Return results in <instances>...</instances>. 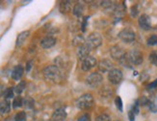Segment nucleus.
Wrapping results in <instances>:
<instances>
[{"instance_id":"c9c22d12","label":"nucleus","mask_w":157,"mask_h":121,"mask_svg":"<svg viewBox=\"0 0 157 121\" xmlns=\"http://www.w3.org/2000/svg\"><path fill=\"white\" fill-rule=\"evenodd\" d=\"M131 109H132V112L135 113V115L138 114V113H139V101H137L136 103H135Z\"/></svg>"},{"instance_id":"473e14b6","label":"nucleus","mask_w":157,"mask_h":121,"mask_svg":"<svg viewBox=\"0 0 157 121\" xmlns=\"http://www.w3.org/2000/svg\"><path fill=\"white\" fill-rule=\"evenodd\" d=\"M14 90L13 88H7L6 91H5V98L6 99H11V98H13L14 97Z\"/></svg>"},{"instance_id":"4468645a","label":"nucleus","mask_w":157,"mask_h":121,"mask_svg":"<svg viewBox=\"0 0 157 121\" xmlns=\"http://www.w3.org/2000/svg\"><path fill=\"white\" fill-rule=\"evenodd\" d=\"M125 14V5L123 4V3H120V4H117L114 13H113L114 17L118 20H122V16Z\"/></svg>"},{"instance_id":"5701e85b","label":"nucleus","mask_w":157,"mask_h":121,"mask_svg":"<svg viewBox=\"0 0 157 121\" xmlns=\"http://www.w3.org/2000/svg\"><path fill=\"white\" fill-rule=\"evenodd\" d=\"M23 106L26 109H33L34 108V106H35V101L33 100V99L31 97H27V98H25L24 100H23Z\"/></svg>"},{"instance_id":"4be33fe9","label":"nucleus","mask_w":157,"mask_h":121,"mask_svg":"<svg viewBox=\"0 0 157 121\" xmlns=\"http://www.w3.org/2000/svg\"><path fill=\"white\" fill-rule=\"evenodd\" d=\"M10 109H11V105L8 101H5L4 103L0 104V112H1L2 114L8 113L10 112Z\"/></svg>"},{"instance_id":"f704fd0d","label":"nucleus","mask_w":157,"mask_h":121,"mask_svg":"<svg viewBox=\"0 0 157 121\" xmlns=\"http://www.w3.org/2000/svg\"><path fill=\"white\" fill-rule=\"evenodd\" d=\"M156 88H157V79L155 80V82L149 83L148 85V90H155Z\"/></svg>"},{"instance_id":"c85d7f7f","label":"nucleus","mask_w":157,"mask_h":121,"mask_svg":"<svg viewBox=\"0 0 157 121\" xmlns=\"http://www.w3.org/2000/svg\"><path fill=\"white\" fill-rule=\"evenodd\" d=\"M149 61H151V63L157 66V52L156 51H152V52L149 54Z\"/></svg>"},{"instance_id":"39448f33","label":"nucleus","mask_w":157,"mask_h":121,"mask_svg":"<svg viewBox=\"0 0 157 121\" xmlns=\"http://www.w3.org/2000/svg\"><path fill=\"white\" fill-rule=\"evenodd\" d=\"M103 80V78L102 76L99 74V73H92L91 75H89L86 79V82L89 86L93 87V88H96V87L99 86L100 83Z\"/></svg>"},{"instance_id":"e433bc0d","label":"nucleus","mask_w":157,"mask_h":121,"mask_svg":"<svg viewBox=\"0 0 157 121\" xmlns=\"http://www.w3.org/2000/svg\"><path fill=\"white\" fill-rule=\"evenodd\" d=\"M88 19H89V17H84V20H83V23H82V24H81V29H82L83 32L86 30L87 21H88Z\"/></svg>"},{"instance_id":"2f4dec72","label":"nucleus","mask_w":157,"mask_h":121,"mask_svg":"<svg viewBox=\"0 0 157 121\" xmlns=\"http://www.w3.org/2000/svg\"><path fill=\"white\" fill-rule=\"evenodd\" d=\"M130 15L132 17H136L139 15V10H138V7L136 5H134L130 8Z\"/></svg>"},{"instance_id":"f03ea898","label":"nucleus","mask_w":157,"mask_h":121,"mask_svg":"<svg viewBox=\"0 0 157 121\" xmlns=\"http://www.w3.org/2000/svg\"><path fill=\"white\" fill-rule=\"evenodd\" d=\"M76 106L80 109H89L94 106V98L91 94H84L76 101Z\"/></svg>"},{"instance_id":"f3484780","label":"nucleus","mask_w":157,"mask_h":121,"mask_svg":"<svg viewBox=\"0 0 157 121\" xmlns=\"http://www.w3.org/2000/svg\"><path fill=\"white\" fill-rule=\"evenodd\" d=\"M116 3L113 1H102L101 2V7L103 8L104 12L106 13H111L113 14L116 8Z\"/></svg>"},{"instance_id":"2eb2a0df","label":"nucleus","mask_w":157,"mask_h":121,"mask_svg":"<svg viewBox=\"0 0 157 121\" xmlns=\"http://www.w3.org/2000/svg\"><path fill=\"white\" fill-rule=\"evenodd\" d=\"M55 44H56V39L54 37H51V36L43 38L41 41V46L43 49H50V47L55 46Z\"/></svg>"},{"instance_id":"20e7f679","label":"nucleus","mask_w":157,"mask_h":121,"mask_svg":"<svg viewBox=\"0 0 157 121\" xmlns=\"http://www.w3.org/2000/svg\"><path fill=\"white\" fill-rule=\"evenodd\" d=\"M119 38L122 40L123 43L130 44L135 41L136 38V34L135 32L130 28H125L119 33Z\"/></svg>"},{"instance_id":"7ed1b4c3","label":"nucleus","mask_w":157,"mask_h":121,"mask_svg":"<svg viewBox=\"0 0 157 121\" xmlns=\"http://www.w3.org/2000/svg\"><path fill=\"white\" fill-rule=\"evenodd\" d=\"M102 44V37L99 33L97 32H93L88 36V38L86 40V45L88 46L91 50L92 49H97Z\"/></svg>"},{"instance_id":"393cba45","label":"nucleus","mask_w":157,"mask_h":121,"mask_svg":"<svg viewBox=\"0 0 157 121\" xmlns=\"http://www.w3.org/2000/svg\"><path fill=\"white\" fill-rule=\"evenodd\" d=\"M25 85H26V82H23V80H21V82L17 84V85L14 87V92H16L17 95H19L23 92V90L25 88Z\"/></svg>"},{"instance_id":"9d476101","label":"nucleus","mask_w":157,"mask_h":121,"mask_svg":"<svg viewBox=\"0 0 157 121\" xmlns=\"http://www.w3.org/2000/svg\"><path fill=\"white\" fill-rule=\"evenodd\" d=\"M96 65H97V59H96V58L93 57V56H89V57L85 58L84 60H82L81 69L83 71L88 72L90 70H92V69Z\"/></svg>"},{"instance_id":"4c0bfd02","label":"nucleus","mask_w":157,"mask_h":121,"mask_svg":"<svg viewBox=\"0 0 157 121\" xmlns=\"http://www.w3.org/2000/svg\"><path fill=\"white\" fill-rule=\"evenodd\" d=\"M128 118L129 121H135V113L132 112V109H130L128 112Z\"/></svg>"},{"instance_id":"9b49d317","label":"nucleus","mask_w":157,"mask_h":121,"mask_svg":"<svg viewBox=\"0 0 157 121\" xmlns=\"http://www.w3.org/2000/svg\"><path fill=\"white\" fill-rule=\"evenodd\" d=\"M113 69V63L108 59H102L98 63V70L102 73H109Z\"/></svg>"},{"instance_id":"7c9ffc66","label":"nucleus","mask_w":157,"mask_h":121,"mask_svg":"<svg viewBox=\"0 0 157 121\" xmlns=\"http://www.w3.org/2000/svg\"><path fill=\"white\" fill-rule=\"evenodd\" d=\"M115 104H116V107L118 108L119 111L122 112V99H120V97H116L115 99Z\"/></svg>"},{"instance_id":"dca6fc26","label":"nucleus","mask_w":157,"mask_h":121,"mask_svg":"<svg viewBox=\"0 0 157 121\" xmlns=\"http://www.w3.org/2000/svg\"><path fill=\"white\" fill-rule=\"evenodd\" d=\"M24 69L21 65H17L12 71V78L14 80H19L23 76Z\"/></svg>"},{"instance_id":"bb28decb","label":"nucleus","mask_w":157,"mask_h":121,"mask_svg":"<svg viewBox=\"0 0 157 121\" xmlns=\"http://www.w3.org/2000/svg\"><path fill=\"white\" fill-rule=\"evenodd\" d=\"M26 120V113L25 112H19L14 116V121H25Z\"/></svg>"},{"instance_id":"0eeeda50","label":"nucleus","mask_w":157,"mask_h":121,"mask_svg":"<svg viewBox=\"0 0 157 121\" xmlns=\"http://www.w3.org/2000/svg\"><path fill=\"white\" fill-rule=\"evenodd\" d=\"M123 79L122 72L119 70V69H112V70L108 73V79L113 84H119L122 82Z\"/></svg>"},{"instance_id":"423d86ee","label":"nucleus","mask_w":157,"mask_h":121,"mask_svg":"<svg viewBox=\"0 0 157 121\" xmlns=\"http://www.w3.org/2000/svg\"><path fill=\"white\" fill-rule=\"evenodd\" d=\"M127 56H128L131 64L138 66V65H141L142 63H143V60H144L143 54H142L140 50H130L129 52L127 53Z\"/></svg>"},{"instance_id":"6e6552de","label":"nucleus","mask_w":157,"mask_h":121,"mask_svg":"<svg viewBox=\"0 0 157 121\" xmlns=\"http://www.w3.org/2000/svg\"><path fill=\"white\" fill-rule=\"evenodd\" d=\"M138 23H139V26L142 29H144V30H149V29L151 28V20L148 15L147 14L141 15V16L139 17Z\"/></svg>"},{"instance_id":"72a5a7b5","label":"nucleus","mask_w":157,"mask_h":121,"mask_svg":"<svg viewBox=\"0 0 157 121\" xmlns=\"http://www.w3.org/2000/svg\"><path fill=\"white\" fill-rule=\"evenodd\" d=\"M148 108H149V109H151V112H154V113L157 112V104H156V103L151 102V103H149V105H148Z\"/></svg>"},{"instance_id":"ddd939ff","label":"nucleus","mask_w":157,"mask_h":121,"mask_svg":"<svg viewBox=\"0 0 157 121\" xmlns=\"http://www.w3.org/2000/svg\"><path fill=\"white\" fill-rule=\"evenodd\" d=\"M90 51H91V49L85 44V45L78 47L77 56L79 57V59L84 60L85 58H87V57L90 56Z\"/></svg>"},{"instance_id":"aec40b11","label":"nucleus","mask_w":157,"mask_h":121,"mask_svg":"<svg viewBox=\"0 0 157 121\" xmlns=\"http://www.w3.org/2000/svg\"><path fill=\"white\" fill-rule=\"evenodd\" d=\"M71 8V1H61L59 4V10L62 14H66L68 13Z\"/></svg>"},{"instance_id":"c756f323","label":"nucleus","mask_w":157,"mask_h":121,"mask_svg":"<svg viewBox=\"0 0 157 121\" xmlns=\"http://www.w3.org/2000/svg\"><path fill=\"white\" fill-rule=\"evenodd\" d=\"M96 121H111V118L108 114H106V113H102V114L98 115L97 117Z\"/></svg>"},{"instance_id":"a19ab883","label":"nucleus","mask_w":157,"mask_h":121,"mask_svg":"<svg viewBox=\"0 0 157 121\" xmlns=\"http://www.w3.org/2000/svg\"><path fill=\"white\" fill-rule=\"evenodd\" d=\"M117 121H119V120H117Z\"/></svg>"},{"instance_id":"58836bf2","label":"nucleus","mask_w":157,"mask_h":121,"mask_svg":"<svg viewBox=\"0 0 157 121\" xmlns=\"http://www.w3.org/2000/svg\"><path fill=\"white\" fill-rule=\"evenodd\" d=\"M89 118H90L89 114H87V113H86V114H83L82 116H80L79 119H78V121H88Z\"/></svg>"},{"instance_id":"6ab92c4d","label":"nucleus","mask_w":157,"mask_h":121,"mask_svg":"<svg viewBox=\"0 0 157 121\" xmlns=\"http://www.w3.org/2000/svg\"><path fill=\"white\" fill-rule=\"evenodd\" d=\"M84 12H85V8H84V6L82 4H76L74 6L73 10H72V13H73L74 16L77 17H83Z\"/></svg>"},{"instance_id":"a878e982","label":"nucleus","mask_w":157,"mask_h":121,"mask_svg":"<svg viewBox=\"0 0 157 121\" xmlns=\"http://www.w3.org/2000/svg\"><path fill=\"white\" fill-rule=\"evenodd\" d=\"M120 63L122 64V66H125V67H126V68H131V65H132V64H131V62L129 61L128 56H127V53L122 58V59L120 60Z\"/></svg>"},{"instance_id":"412c9836","label":"nucleus","mask_w":157,"mask_h":121,"mask_svg":"<svg viewBox=\"0 0 157 121\" xmlns=\"http://www.w3.org/2000/svg\"><path fill=\"white\" fill-rule=\"evenodd\" d=\"M72 44H73V46L80 47V46L85 45L86 42H85V40H84L83 36H81V35H76L75 37L73 38V40H72Z\"/></svg>"},{"instance_id":"f8f14e48","label":"nucleus","mask_w":157,"mask_h":121,"mask_svg":"<svg viewBox=\"0 0 157 121\" xmlns=\"http://www.w3.org/2000/svg\"><path fill=\"white\" fill-rule=\"evenodd\" d=\"M67 118V112H66L65 109H57L55 112H53L51 120L52 121H65Z\"/></svg>"},{"instance_id":"b1692460","label":"nucleus","mask_w":157,"mask_h":121,"mask_svg":"<svg viewBox=\"0 0 157 121\" xmlns=\"http://www.w3.org/2000/svg\"><path fill=\"white\" fill-rule=\"evenodd\" d=\"M21 106H23V99L21 98V96H17L13 101V108L17 109L20 108Z\"/></svg>"},{"instance_id":"a211bd4d","label":"nucleus","mask_w":157,"mask_h":121,"mask_svg":"<svg viewBox=\"0 0 157 121\" xmlns=\"http://www.w3.org/2000/svg\"><path fill=\"white\" fill-rule=\"evenodd\" d=\"M29 34H30V31H23L21 32L20 34H19L17 38V42H16V47H19L23 45V43L26 41V39L28 38Z\"/></svg>"},{"instance_id":"f257e3e1","label":"nucleus","mask_w":157,"mask_h":121,"mask_svg":"<svg viewBox=\"0 0 157 121\" xmlns=\"http://www.w3.org/2000/svg\"><path fill=\"white\" fill-rule=\"evenodd\" d=\"M43 76L46 80L54 83L60 82L63 79V73L60 70V68H58L56 65H50L47 66L43 69Z\"/></svg>"},{"instance_id":"ea45409f","label":"nucleus","mask_w":157,"mask_h":121,"mask_svg":"<svg viewBox=\"0 0 157 121\" xmlns=\"http://www.w3.org/2000/svg\"><path fill=\"white\" fill-rule=\"evenodd\" d=\"M32 63H33L32 60H30V61L27 62V65H26V71H27V72L30 71V69H31V67H32Z\"/></svg>"},{"instance_id":"1a4fd4ad","label":"nucleus","mask_w":157,"mask_h":121,"mask_svg":"<svg viewBox=\"0 0 157 121\" xmlns=\"http://www.w3.org/2000/svg\"><path fill=\"white\" fill-rule=\"evenodd\" d=\"M110 54H111V56L114 58V59L116 60H120L126 54V52L125 51V50L122 49V47H120L118 45H116L114 47H111V50H110Z\"/></svg>"},{"instance_id":"cd10ccee","label":"nucleus","mask_w":157,"mask_h":121,"mask_svg":"<svg viewBox=\"0 0 157 121\" xmlns=\"http://www.w3.org/2000/svg\"><path fill=\"white\" fill-rule=\"evenodd\" d=\"M147 43L148 46H157V35H151L148 39Z\"/></svg>"}]
</instances>
